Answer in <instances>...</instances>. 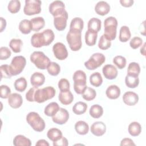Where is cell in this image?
I'll return each instance as SVG.
<instances>
[{"mask_svg": "<svg viewBox=\"0 0 146 146\" xmlns=\"http://www.w3.org/2000/svg\"><path fill=\"white\" fill-rule=\"evenodd\" d=\"M74 89L78 94H82L87 88V76L82 70L76 71L73 75Z\"/></svg>", "mask_w": 146, "mask_h": 146, "instance_id": "1", "label": "cell"}, {"mask_svg": "<svg viewBox=\"0 0 146 146\" xmlns=\"http://www.w3.org/2000/svg\"><path fill=\"white\" fill-rule=\"evenodd\" d=\"M56 94V91L53 87L47 86L43 88H37L34 94V101L42 103L53 98Z\"/></svg>", "mask_w": 146, "mask_h": 146, "instance_id": "2", "label": "cell"}, {"mask_svg": "<svg viewBox=\"0 0 146 146\" xmlns=\"http://www.w3.org/2000/svg\"><path fill=\"white\" fill-rule=\"evenodd\" d=\"M26 121L36 132L43 131L46 127L44 120L36 112H30L26 116Z\"/></svg>", "mask_w": 146, "mask_h": 146, "instance_id": "3", "label": "cell"}, {"mask_svg": "<svg viewBox=\"0 0 146 146\" xmlns=\"http://www.w3.org/2000/svg\"><path fill=\"white\" fill-rule=\"evenodd\" d=\"M66 40L72 51H78L81 48L82 46L81 32L70 30L67 34Z\"/></svg>", "mask_w": 146, "mask_h": 146, "instance_id": "4", "label": "cell"}, {"mask_svg": "<svg viewBox=\"0 0 146 146\" xmlns=\"http://www.w3.org/2000/svg\"><path fill=\"white\" fill-rule=\"evenodd\" d=\"M30 61L39 69L44 70L51 62L50 59L42 51H34L30 55Z\"/></svg>", "mask_w": 146, "mask_h": 146, "instance_id": "5", "label": "cell"}, {"mask_svg": "<svg viewBox=\"0 0 146 146\" xmlns=\"http://www.w3.org/2000/svg\"><path fill=\"white\" fill-rule=\"evenodd\" d=\"M104 31L106 35L111 40H113L116 36V30L117 26V21L113 17H109L104 21Z\"/></svg>", "mask_w": 146, "mask_h": 146, "instance_id": "6", "label": "cell"}, {"mask_svg": "<svg viewBox=\"0 0 146 146\" xmlns=\"http://www.w3.org/2000/svg\"><path fill=\"white\" fill-rule=\"evenodd\" d=\"M106 60L105 56L100 52L93 54L89 59L84 62V66L89 70H94L102 66Z\"/></svg>", "mask_w": 146, "mask_h": 146, "instance_id": "7", "label": "cell"}, {"mask_svg": "<svg viewBox=\"0 0 146 146\" xmlns=\"http://www.w3.org/2000/svg\"><path fill=\"white\" fill-rule=\"evenodd\" d=\"M26 58L21 55L14 56L11 62L10 67L13 76H16L20 74L26 66Z\"/></svg>", "mask_w": 146, "mask_h": 146, "instance_id": "8", "label": "cell"}, {"mask_svg": "<svg viewBox=\"0 0 146 146\" xmlns=\"http://www.w3.org/2000/svg\"><path fill=\"white\" fill-rule=\"evenodd\" d=\"M42 2L39 0H26L23 12L25 15H33L41 12Z\"/></svg>", "mask_w": 146, "mask_h": 146, "instance_id": "9", "label": "cell"}, {"mask_svg": "<svg viewBox=\"0 0 146 146\" xmlns=\"http://www.w3.org/2000/svg\"><path fill=\"white\" fill-rule=\"evenodd\" d=\"M52 51L54 56L58 60H64L68 56V51L66 47L61 42H57L53 45Z\"/></svg>", "mask_w": 146, "mask_h": 146, "instance_id": "10", "label": "cell"}, {"mask_svg": "<svg viewBox=\"0 0 146 146\" xmlns=\"http://www.w3.org/2000/svg\"><path fill=\"white\" fill-rule=\"evenodd\" d=\"M48 10L50 14L55 17L64 13L65 11V5L61 1H55L50 4Z\"/></svg>", "mask_w": 146, "mask_h": 146, "instance_id": "11", "label": "cell"}, {"mask_svg": "<svg viewBox=\"0 0 146 146\" xmlns=\"http://www.w3.org/2000/svg\"><path fill=\"white\" fill-rule=\"evenodd\" d=\"M69 119V113L67 110L63 108H60L56 114L52 117V120L54 123L62 125L65 124Z\"/></svg>", "mask_w": 146, "mask_h": 146, "instance_id": "12", "label": "cell"}, {"mask_svg": "<svg viewBox=\"0 0 146 146\" xmlns=\"http://www.w3.org/2000/svg\"><path fill=\"white\" fill-rule=\"evenodd\" d=\"M68 13L65 10L61 15L55 17L54 18V25L55 29L58 31L64 30L67 26V21L68 19Z\"/></svg>", "mask_w": 146, "mask_h": 146, "instance_id": "13", "label": "cell"}, {"mask_svg": "<svg viewBox=\"0 0 146 146\" xmlns=\"http://www.w3.org/2000/svg\"><path fill=\"white\" fill-rule=\"evenodd\" d=\"M104 76L109 80L115 79L117 76V70L112 64H106L102 69Z\"/></svg>", "mask_w": 146, "mask_h": 146, "instance_id": "14", "label": "cell"}, {"mask_svg": "<svg viewBox=\"0 0 146 146\" xmlns=\"http://www.w3.org/2000/svg\"><path fill=\"white\" fill-rule=\"evenodd\" d=\"M122 98L123 102L129 106H135L139 101L138 95L132 91H127L125 92Z\"/></svg>", "mask_w": 146, "mask_h": 146, "instance_id": "15", "label": "cell"}, {"mask_svg": "<svg viewBox=\"0 0 146 146\" xmlns=\"http://www.w3.org/2000/svg\"><path fill=\"white\" fill-rule=\"evenodd\" d=\"M91 133L96 136L103 135L106 131V125L102 121L94 122L91 127Z\"/></svg>", "mask_w": 146, "mask_h": 146, "instance_id": "16", "label": "cell"}, {"mask_svg": "<svg viewBox=\"0 0 146 146\" xmlns=\"http://www.w3.org/2000/svg\"><path fill=\"white\" fill-rule=\"evenodd\" d=\"M23 103L22 96L18 93L11 94L8 98V103L13 108H19Z\"/></svg>", "mask_w": 146, "mask_h": 146, "instance_id": "17", "label": "cell"}, {"mask_svg": "<svg viewBox=\"0 0 146 146\" xmlns=\"http://www.w3.org/2000/svg\"><path fill=\"white\" fill-rule=\"evenodd\" d=\"M31 44L34 47L40 48L45 46V41L43 34L42 33H36L31 38Z\"/></svg>", "mask_w": 146, "mask_h": 146, "instance_id": "18", "label": "cell"}, {"mask_svg": "<svg viewBox=\"0 0 146 146\" xmlns=\"http://www.w3.org/2000/svg\"><path fill=\"white\" fill-rule=\"evenodd\" d=\"M45 82L44 75L39 72L33 73L30 78V82L33 87H39L42 86Z\"/></svg>", "mask_w": 146, "mask_h": 146, "instance_id": "19", "label": "cell"}, {"mask_svg": "<svg viewBox=\"0 0 146 146\" xmlns=\"http://www.w3.org/2000/svg\"><path fill=\"white\" fill-rule=\"evenodd\" d=\"M95 11L96 13L99 15L104 16L107 15L110 11V5L105 1L98 2L95 6Z\"/></svg>", "mask_w": 146, "mask_h": 146, "instance_id": "20", "label": "cell"}, {"mask_svg": "<svg viewBox=\"0 0 146 146\" xmlns=\"http://www.w3.org/2000/svg\"><path fill=\"white\" fill-rule=\"evenodd\" d=\"M121 91L120 88L116 85L110 86L106 91V94L107 98L110 99H116L120 95Z\"/></svg>", "mask_w": 146, "mask_h": 146, "instance_id": "21", "label": "cell"}, {"mask_svg": "<svg viewBox=\"0 0 146 146\" xmlns=\"http://www.w3.org/2000/svg\"><path fill=\"white\" fill-rule=\"evenodd\" d=\"M58 99L62 104L68 105L72 102L74 96L70 90L64 92L60 91L58 96Z\"/></svg>", "mask_w": 146, "mask_h": 146, "instance_id": "22", "label": "cell"}, {"mask_svg": "<svg viewBox=\"0 0 146 146\" xmlns=\"http://www.w3.org/2000/svg\"><path fill=\"white\" fill-rule=\"evenodd\" d=\"M32 30L34 31H39L42 29L45 25V21L42 17H34L30 20Z\"/></svg>", "mask_w": 146, "mask_h": 146, "instance_id": "23", "label": "cell"}, {"mask_svg": "<svg viewBox=\"0 0 146 146\" xmlns=\"http://www.w3.org/2000/svg\"><path fill=\"white\" fill-rule=\"evenodd\" d=\"M101 27L102 22L99 19L97 18H92L89 20L88 22V30H90L98 33L100 30Z\"/></svg>", "mask_w": 146, "mask_h": 146, "instance_id": "24", "label": "cell"}, {"mask_svg": "<svg viewBox=\"0 0 146 146\" xmlns=\"http://www.w3.org/2000/svg\"><path fill=\"white\" fill-rule=\"evenodd\" d=\"M84 27V22L83 19L79 17L73 18L70 23V30L81 32Z\"/></svg>", "mask_w": 146, "mask_h": 146, "instance_id": "25", "label": "cell"}, {"mask_svg": "<svg viewBox=\"0 0 146 146\" xmlns=\"http://www.w3.org/2000/svg\"><path fill=\"white\" fill-rule=\"evenodd\" d=\"M59 109V106L56 102H51L46 106L44 113L47 116L52 117L56 114Z\"/></svg>", "mask_w": 146, "mask_h": 146, "instance_id": "26", "label": "cell"}, {"mask_svg": "<svg viewBox=\"0 0 146 146\" xmlns=\"http://www.w3.org/2000/svg\"><path fill=\"white\" fill-rule=\"evenodd\" d=\"M75 129L78 134L80 135H84L88 132L89 126L86 122L80 120L75 123Z\"/></svg>", "mask_w": 146, "mask_h": 146, "instance_id": "27", "label": "cell"}, {"mask_svg": "<svg viewBox=\"0 0 146 146\" xmlns=\"http://www.w3.org/2000/svg\"><path fill=\"white\" fill-rule=\"evenodd\" d=\"M13 144L15 146H30L31 140L22 135H17L13 139Z\"/></svg>", "mask_w": 146, "mask_h": 146, "instance_id": "28", "label": "cell"}, {"mask_svg": "<svg viewBox=\"0 0 146 146\" xmlns=\"http://www.w3.org/2000/svg\"><path fill=\"white\" fill-rule=\"evenodd\" d=\"M98 38V33L87 30L85 33V42L88 46H93L96 44Z\"/></svg>", "mask_w": 146, "mask_h": 146, "instance_id": "29", "label": "cell"}, {"mask_svg": "<svg viewBox=\"0 0 146 146\" xmlns=\"http://www.w3.org/2000/svg\"><path fill=\"white\" fill-rule=\"evenodd\" d=\"M131 36V34L129 27L127 26L121 27L119 32V39L121 42H127L129 40Z\"/></svg>", "mask_w": 146, "mask_h": 146, "instance_id": "30", "label": "cell"}, {"mask_svg": "<svg viewBox=\"0 0 146 146\" xmlns=\"http://www.w3.org/2000/svg\"><path fill=\"white\" fill-rule=\"evenodd\" d=\"M47 136L52 141H56L59 140L63 136L62 132L60 129L56 128H52L47 131Z\"/></svg>", "mask_w": 146, "mask_h": 146, "instance_id": "31", "label": "cell"}, {"mask_svg": "<svg viewBox=\"0 0 146 146\" xmlns=\"http://www.w3.org/2000/svg\"><path fill=\"white\" fill-rule=\"evenodd\" d=\"M128 132L132 136H139L141 132V126L139 123L133 121L128 125Z\"/></svg>", "mask_w": 146, "mask_h": 146, "instance_id": "32", "label": "cell"}, {"mask_svg": "<svg viewBox=\"0 0 146 146\" xmlns=\"http://www.w3.org/2000/svg\"><path fill=\"white\" fill-rule=\"evenodd\" d=\"M89 113L90 116L93 118L98 119L103 114V107L99 104H94L90 107Z\"/></svg>", "mask_w": 146, "mask_h": 146, "instance_id": "33", "label": "cell"}, {"mask_svg": "<svg viewBox=\"0 0 146 146\" xmlns=\"http://www.w3.org/2000/svg\"><path fill=\"white\" fill-rule=\"evenodd\" d=\"M19 30L23 34H30L32 30L30 21L26 19L22 20L19 24Z\"/></svg>", "mask_w": 146, "mask_h": 146, "instance_id": "34", "label": "cell"}, {"mask_svg": "<svg viewBox=\"0 0 146 146\" xmlns=\"http://www.w3.org/2000/svg\"><path fill=\"white\" fill-rule=\"evenodd\" d=\"M90 84L96 87L100 86L103 83L102 76L99 72H95L92 74L90 76Z\"/></svg>", "mask_w": 146, "mask_h": 146, "instance_id": "35", "label": "cell"}, {"mask_svg": "<svg viewBox=\"0 0 146 146\" xmlns=\"http://www.w3.org/2000/svg\"><path fill=\"white\" fill-rule=\"evenodd\" d=\"M87 107L88 106L86 103L83 102H78L74 105L72 107V111L76 115H82L86 112Z\"/></svg>", "mask_w": 146, "mask_h": 146, "instance_id": "36", "label": "cell"}, {"mask_svg": "<svg viewBox=\"0 0 146 146\" xmlns=\"http://www.w3.org/2000/svg\"><path fill=\"white\" fill-rule=\"evenodd\" d=\"M140 72V67L136 62H131L127 68V75L139 76Z\"/></svg>", "mask_w": 146, "mask_h": 146, "instance_id": "37", "label": "cell"}, {"mask_svg": "<svg viewBox=\"0 0 146 146\" xmlns=\"http://www.w3.org/2000/svg\"><path fill=\"white\" fill-rule=\"evenodd\" d=\"M125 85L130 88H135L139 84V79L138 76L127 75L125 78Z\"/></svg>", "mask_w": 146, "mask_h": 146, "instance_id": "38", "label": "cell"}, {"mask_svg": "<svg viewBox=\"0 0 146 146\" xmlns=\"http://www.w3.org/2000/svg\"><path fill=\"white\" fill-rule=\"evenodd\" d=\"M23 42L21 39L13 38L11 39L9 43V46L13 51L15 53H18L21 51Z\"/></svg>", "mask_w": 146, "mask_h": 146, "instance_id": "39", "label": "cell"}, {"mask_svg": "<svg viewBox=\"0 0 146 146\" xmlns=\"http://www.w3.org/2000/svg\"><path fill=\"white\" fill-rule=\"evenodd\" d=\"M14 87L15 89L20 92H23L27 87V82L26 79L23 77H21L17 79H16L14 82Z\"/></svg>", "mask_w": 146, "mask_h": 146, "instance_id": "40", "label": "cell"}, {"mask_svg": "<svg viewBox=\"0 0 146 146\" xmlns=\"http://www.w3.org/2000/svg\"><path fill=\"white\" fill-rule=\"evenodd\" d=\"M111 46V40L104 34L102 35L98 43V47L100 50H106L109 48Z\"/></svg>", "mask_w": 146, "mask_h": 146, "instance_id": "41", "label": "cell"}, {"mask_svg": "<svg viewBox=\"0 0 146 146\" xmlns=\"http://www.w3.org/2000/svg\"><path fill=\"white\" fill-rule=\"evenodd\" d=\"M46 69L48 73L52 76H57L60 71V66L54 62H51Z\"/></svg>", "mask_w": 146, "mask_h": 146, "instance_id": "42", "label": "cell"}, {"mask_svg": "<svg viewBox=\"0 0 146 146\" xmlns=\"http://www.w3.org/2000/svg\"><path fill=\"white\" fill-rule=\"evenodd\" d=\"M82 95L84 100L87 101H91L95 98L96 92L94 88L87 87L84 91L82 93Z\"/></svg>", "mask_w": 146, "mask_h": 146, "instance_id": "43", "label": "cell"}, {"mask_svg": "<svg viewBox=\"0 0 146 146\" xmlns=\"http://www.w3.org/2000/svg\"><path fill=\"white\" fill-rule=\"evenodd\" d=\"M44 38L45 46L50 45L54 40L55 35L53 31L51 29H46L42 31Z\"/></svg>", "mask_w": 146, "mask_h": 146, "instance_id": "44", "label": "cell"}, {"mask_svg": "<svg viewBox=\"0 0 146 146\" xmlns=\"http://www.w3.org/2000/svg\"><path fill=\"white\" fill-rule=\"evenodd\" d=\"M8 10L13 14L18 13L21 9V2L18 0L10 1L7 6Z\"/></svg>", "mask_w": 146, "mask_h": 146, "instance_id": "45", "label": "cell"}, {"mask_svg": "<svg viewBox=\"0 0 146 146\" xmlns=\"http://www.w3.org/2000/svg\"><path fill=\"white\" fill-rule=\"evenodd\" d=\"M113 63L119 69H123L126 66L127 60L125 57L121 55H117L113 59Z\"/></svg>", "mask_w": 146, "mask_h": 146, "instance_id": "46", "label": "cell"}, {"mask_svg": "<svg viewBox=\"0 0 146 146\" xmlns=\"http://www.w3.org/2000/svg\"><path fill=\"white\" fill-rule=\"evenodd\" d=\"M1 79L3 78H10L13 75L10 66L7 64H2L0 67Z\"/></svg>", "mask_w": 146, "mask_h": 146, "instance_id": "47", "label": "cell"}, {"mask_svg": "<svg viewBox=\"0 0 146 146\" xmlns=\"http://www.w3.org/2000/svg\"><path fill=\"white\" fill-rule=\"evenodd\" d=\"M58 88L62 92L67 91L70 90V83L67 79L62 78L59 80L58 84Z\"/></svg>", "mask_w": 146, "mask_h": 146, "instance_id": "48", "label": "cell"}, {"mask_svg": "<svg viewBox=\"0 0 146 146\" xmlns=\"http://www.w3.org/2000/svg\"><path fill=\"white\" fill-rule=\"evenodd\" d=\"M143 44V39L139 36L132 38L129 42V46L133 49H136Z\"/></svg>", "mask_w": 146, "mask_h": 146, "instance_id": "49", "label": "cell"}, {"mask_svg": "<svg viewBox=\"0 0 146 146\" xmlns=\"http://www.w3.org/2000/svg\"><path fill=\"white\" fill-rule=\"evenodd\" d=\"M11 55V52L7 47H1L0 48V59L6 60Z\"/></svg>", "mask_w": 146, "mask_h": 146, "instance_id": "50", "label": "cell"}, {"mask_svg": "<svg viewBox=\"0 0 146 146\" xmlns=\"http://www.w3.org/2000/svg\"><path fill=\"white\" fill-rule=\"evenodd\" d=\"M0 96L2 99H7L11 95V90L10 87L6 85H1L0 87Z\"/></svg>", "mask_w": 146, "mask_h": 146, "instance_id": "51", "label": "cell"}, {"mask_svg": "<svg viewBox=\"0 0 146 146\" xmlns=\"http://www.w3.org/2000/svg\"><path fill=\"white\" fill-rule=\"evenodd\" d=\"M38 87H33L31 88L26 94V99L27 101L30 102H33L34 101V94Z\"/></svg>", "mask_w": 146, "mask_h": 146, "instance_id": "52", "label": "cell"}, {"mask_svg": "<svg viewBox=\"0 0 146 146\" xmlns=\"http://www.w3.org/2000/svg\"><path fill=\"white\" fill-rule=\"evenodd\" d=\"M68 145V142L67 139L64 137H62L59 140L53 141L54 146H67Z\"/></svg>", "mask_w": 146, "mask_h": 146, "instance_id": "53", "label": "cell"}, {"mask_svg": "<svg viewBox=\"0 0 146 146\" xmlns=\"http://www.w3.org/2000/svg\"><path fill=\"white\" fill-rule=\"evenodd\" d=\"M120 145L121 146L123 145H136L133 140L130 138H124L121 140Z\"/></svg>", "mask_w": 146, "mask_h": 146, "instance_id": "54", "label": "cell"}, {"mask_svg": "<svg viewBox=\"0 0 146 146\" xmlns=\"http://www.w3.org/2000/svg\"><path fill=\"white\" fill-rule=\"evenodd\" d=\"M134 1L133 0H120V3L122 6L129 7L133 5Z\"/></svg>", "mask_w": 146, "mask_h": 146, "instance_id": "55", "label": "cell"}, {"mask_svg": "<svg viewBox=\"0 0 146 146\" xmlns=\"http://www.w3.org/2000/svg\"><path fill=\"white\" fill-rule=\"evenodd\" d=\"M0 20H1V30H0V32L2 33L6 28V21L2 17L0 18Z\"/></svg>", "mask_w": 146, "mask_h": 146, "instance_id": "56", "label": "cell"}, {"mask_svg": "<svg viewBox=\"0 0 146 146\" xmlns=\"http://www.w3.org/2000/svg\"><path fill=\"white\" fill-rule=\"evenodd\" d=\"M35 145H44V146H49V143L44 139L39 140L35 144Z\"/></svg>", "mask_w": 146, "mask_h": 146, "instance_id": "57", "label": "cell"}, {"mask_svg": "<svg viewBox=\"0 0 146 146\" xmlns=\"http://www.w3.org/2000/svg\"><path fill=\"white\" fill-rule=\"evenodd\" d=\"M145 43H144V44L142 46V47L140 48V53L143 55H145Z\"/></svg>", "mask_w": 146, "mask_h": 146, "instance_id": "58", "label": "cell"}]
</instances>
